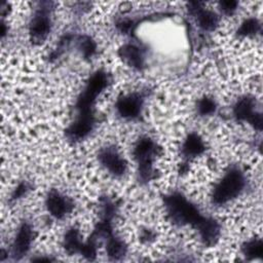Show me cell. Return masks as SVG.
Masks as SVG:
<instances>
[{
	"instance_id": "1",
	"label": "cell",
	"mask_w": 263,
	"mask_h": 263,
	"mask_svg": "<svg viewBox=\"0 0 263 263\" xmlns=\"http://www.w3.org/2000/svg\"><path fill=\"white\" fill-rule=\"evenodd\" d=\"M165 203L170 215L176 222L191 223L196 226L202 219L197 209L181 194L176 193L167 196Z\"/></svg>"
},
{
	"instance_id": "2",
	"label": "cell",
	"mask_w": 263,
	"mask_h": 263,
	"mask_svg": "<svg viewBox=\"0 0 263 263\" xmlns=\"http://www.w3.org/2000/svg\"><path fill=\"white\" fill-rule=\"evenodd\" d=\"M243 176L237 170L228 172L214 190V201L223 204L235 197L243 187Z\"/></svg>"
},
{
	"instance_id": "3",
	"label": "cell",
	"mask_w": 263,
	"mask_h": 263,
	"mask_svg": "<svg viewBox=\"0 0 263 263\" xmlns=\"http://www.w3.org/2000/svg\"><path fill=\"white\" fill-rule=\"evenodd\" d=\"M154 152V145L149 139H142L135 148V155L139 161L142 178H149L151 174V161Z\"/></svg>"
},
{
	"instance_id": "4",
	"label": "cell",
	"mask_w": 263,
	"mask_h": 263,
	"mask_svg": "<svg viewBox=\"0 0 263 263\" xmlns=\"http://www.w3.org/2000/svg\"><path fill=\"white\" fill-rule=\"evenodd\" d=\"M234 114L238 119L247 120L257 128H261L262 116L260 113L254 112V103L251 99H241L234 108Z\"/></svg>"
},
{
	"instance_id": "5",
	"label": "cell",
	"mask_w": 263,
	"mask_h": 263,
	"mask_svg": "<svg viewBox=\"0 0 263 263\" xmlns=\"http://www.w3.org/2000/svg\"><path fill=\"white\" fill-rule=\"evenodd\" d=\"M93 124V114L92 110H79V115L74 122V124L70 127L69 134L71 137L75 139L82 138L86 136Z\"/></svg>"
},
{
	"instance_id": "6",
	"label": "cell",
	"mask_w": 263,
	"mask_h": 263,
	"mask_svg": "<svg viewBox=\"0 0 263 263\" xmlns=\"http://www.w3.org/2000/svg\"><path fill=\"white\" fill-rule=\"evenodd\" d=\"M117 110L125 118H135L141 112L142 100L138 95H127L117 101Z\"/></svg>"
},
{
	"instance_id": "7",
	"label": "cell",
	"mask_w": 263,
	"mask_h": 263,
	"mask_svg": "<svg viewBox=\"0 0 263 263\" xmlns=\"http://www.w3.org/2000/svg\"><path fill=\"white\" fill-rule=\"evenodd\" d=\"M100 161L101 163L112 174L114 175H122L125 171V161L120 155L114 151L113 149H105L100 153Z\"/></svg>"
},
{
	"instance_id": "8",
	"label": "cell",
	"mask_w": 263,
	"mask_h": 263,
	"mask_svg": "<svg viewBox=\"0 0 263 263\" xmlns=\"http://www.w3.org/2000/svg\"><path fill=\"white\" fill-rule=\"evenodd\" d=\"M46 204L50 214L57 218L64 217L72 209L71 201L57 191H51L49 193Z\"/></svg>"
},
{
	"instance_id": "9",
	"label": "cell",
	"mask_w": 263,
	"mask_h": 263,
	"mask_svg": "<svg viewBox=\"0 0 263 263\" xmlns=\"http://www.w3.org/2000/svg\"><path fill=\"white\" fill-rule=\"evenodd\" d=\"M50 30V20L48 14L42 9L39 10L33 17L30 25V33L34 40H43Z\"/></svg>"
},
{
	"instance_id": "10",
	"label": "cell",
	"mask_w": 263,
	"mask_h": 263,
	"mask_svg": "<svg viewBox=\"0 0 263 263\" xmlns=\"http://www.w3.org/2000/svg\"><path fill=\"white\" fill-rule=\"evenodd\" d=\"M32 237H33V233H32V229L30 228L29 225L24 224L17 234L16 237L14 239L13 242V254L15 256H23L24 254L27 253V251L30 248L31 241H32Z\"/></svg>"
},
{
	"instance_id": "11",
	"label": "cell",
	"mask_w": 263,
	"mask_h": 263,
	"mask_svg": "<svg viewBox=\"0 0 263 263\" xmlns=\"http://www.w3.org/2000/svg\"><path fill=\"white\" fill-rule=\"evenodd\" d=\"M196 227L200 232L201 238L206 243H214L219 234V226L214 220L202 217V219L198 222Z\"/></svg>"
},
{
	"instance_id": "12",
	"label": "cell",
	"mask_w": 263,
	"mask_h": 263,
	"mask_svg": "<svg viewBox=\"0 0 263 263\" xmlns=\"http://www.w3.org/2000/svg\"><path fill=\"white\" fill-rule=\"evenodd\" d=\"M120 57L129 65L135 68H140L143 65V58L141 51L135 45H124L120 51Z\"/></svg>"
},
{
	"instance_id": "13",
	"label": "cell",
	"mask_w": 263,
	"mask_h": 263,
	"mask_svg": "<svg viewBox=\"0 0 263 263\" xmlns=\"http://www.w3.org/2000/svg\"><path fill=\"white\" fill-rule=\"evenodd\" d=\"M193 4H194V7L192 9H194V11L197 15V21H198L199 26L205 30L214 29L218 22L216 14L209 10H205L203 8H198L199 3H193Z\"/></svg>"
},
{
	"instance_id": "14",
	"label": "cell",
	"mask_w": 263,
	"mask_h": 263,
	"mask_svg": "<svg viewBox=\"0 0 263 263\" xmlns=\"http://www.w3.org/2000/svg\"><path fill=\"white\" fill-rule=\"evenodd\" d=\"M204 150L202 140L195 134L190 135L183 145V152L186 156H197Z\"/></svg>"
},
{
	"instance_id": "15",
	"label": "cell",
	"mask_w": 263,
	"mask_h": 263,
	"mask_svg": "<svg viewBox=\"0 0 263 263\" xmlns=\"http://www.w3.org/2000/svg\"><path fill=\"white\" fill-rule=\"evenodd\" d=\"M81 247L82 245L80 242L78 232L75 229H71L70 231H68L65 236V248L69 252L75 253L77 251H80Z\"/></svg>"
},
{
	"instance_id": "16",
	"label": "cell",
	"mask_w": 263,
	"mask_h": 263,
	"mask_svg": "<svg viewBox=\"0 0 263 263\" xmlns=\"http://www.w3.org/2000/svg\"><path fill=\"white\" fill-rule=\"evenodd\" d=\"M124 251H125L124 246L120 240H118L114 237L109 238L108 243H107V252L110 257L117 259V258L123 256Z\"/></svg>"
},
{
	"instance_id": "17",
	"label": "cell",
	"mask_w": 263,
	"mask_h": 263,
	"mask_svg": "<svg viewBox=\"0 0 263 263\" xmlns=\"http://www.w3.org/2000/svg\"><path fill=\"white\" fill-rule=\"evenodd\" d=\"M243 252L249 257H260L263 252L262 241L260 239L258 240H251L243 247Z\"/></svg>"
},
{
	"instance_id": "18",
	"label": "cell",
	"mask_w": 263,
	"mask_h": 263,
	"mask_svg": "<svg viewBox=\"0 0 263 263\" xmlns=\"http://www.w3.org/2000/svg\"><path fill=\"white\" fill-rule=\"evenodd\" d=\"M259 30V24L256 20L254 18H249L239 28L238 33L245 36H250L256 34V32Z\"/></svg>"
},
{
	"instance_id": "19",
	"label": "cell",
	"mask_w": 263,
	"mask_h": 263,
	"mask_svg": "<svg viewBox=\"0 0 263 263\" xmlns=\"http://www.w3.org/2000/svg\"><path fill=\"white\" fill-rule=\"evenodd\" d=\"M198 111L202 115L213 113L215 111V102L209 98H203L198 104Z\"/></svg>"
},
{
	"instance_id": "20",
	"label": "cell",
	"mask_w": 263,
	"mask_h": 263,
	"mask_svg": "<svg viewBox=\"0 0 263 263\" xmlns=\"http://www.w3.org/2000/svg\"><path fill=\"white\" fill-rule=\"evenodd\" d=\"M80 48L85 57H90L96 50V44L89 37H84L80 42Z\"/></svg>"
},
{
	"instance_id": "21",
	"label": "cell",
	"mask_w": 263,
	"mask_h": 263,
	"mask_svg": "<svg viewBox=\"0 0 263 263\" xmlns=\"http://www.w3.org/2000/svg\"><path fill=\"white\" fill-rule=\"evenodd\" d=\"M236 4L237 3L234 1H223L221 2V9L227 13H230L235 9Z\"/></svg>"
},
{
	"instance_id": "22",
	"label": "cell",
	"mask_w": 263,
	"mask_h": 263,
	"mask_svg": "<svg viewBox=\"0 0 263 263\" xmlns=\"http://www.w3.org/2000/svg\"><path fill=\"white\" fill-rule=\"evenodd\" d=\"M26 189H27V186H26V184H21L18 187H17V189L15 190V192H14V197H18V196H21V195H23L25 192H26Z\"/></svg>"
}]
</instances>
